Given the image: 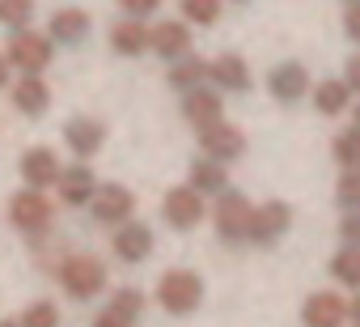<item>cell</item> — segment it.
<instances>
[{
	"instance_id": "1",
	"label": "cell",
	"mask_w": 360,
	"mask_h": 327,
	"mask_svg": "<svg viewBox=\"0 0 360 327\" xmlns=\"http://www.w3.org/2000/svg\"><path fill=\"white\" fill-rule=\"evenodd\" d=\"M56 276H60L64 293L77 297V302H89V297H98V293L106 289V268H102V259H94V255H68Z\"/></svg>"
},
{
	"instance_id": "28",
	"label": "cell",
	"mask_w": 360,
	"mask_h": 327,
	"mask_svg": "<svg viewBox=\"0 0 360 327\" xmlns=\"http://www.w3.org/2000/svg\"><path fill=\"white\" fill-rule=\"evenodd\" d=\"M34 18V0H0V22L9 30H30Z\"/></svg>"
},
{
	"instance_id": "12",
	"label": "cell",
	"mask_w": 360,
	"mask_h": 327,
	"mask_svg": "<svg viewBox=\"0 0 360 327\" xmlns=\"http://www.w3.org/2000/svg\"><path fill=\"white\" fill-rule=\"evenodd\" d=\"M288 226H292V209H288L284 200H271V204H263V209L250 213V234H246V238H255V242H276Z\"/></svg>"
},
{
	"instance_id": "27",
	"label": "cell",
	"mask_w": 360,
	"mask_h": 327,
	"mask_svg": "<svg viewBox=\"0 0 360 327\" xmlns=\"http://www.w3.org/2000/svg\"><path fill=\"white\" fill-rule=\"evenodd\" d=\"M330 272H335V280L360 289V247H343V251L330 259Z\"/></svg>"
},
{
	"instance_id": "9",
	"label": "cell",
	"mask_w": 360,
	"mask_h": 327,
	"mask_svg": "<svg viewBox=\"0 0 360 327\" xmlns=\"http://www.w3.org/2000/svg\"><path fill=\"white\" fill-rule=\"evenodd\" d=\"M148 51H157L169 64L191 56V30H187V22H161V26H153L148 30Z\"/></svg>"
},
{
	"instance_id": "24",
	"label": "cell",
	"mask_w": 360,
	"mask_h": 327,
	"mask_svg": "<svg viewBox=\"0 0 360 327\" xmlns=\"http://www.w3.org/2000/svg\"><path fill=\"white\" fill-rule=\"evenodd\" d=\"M352 90L343 85V81H322L318 90H314V106L322 111V115H339V111H347L352 102Z\"/></svg>"
},
{
	"instance_id": "20",
	"label": "cell",
	"mask_w": 360,
	"mask_h": 327,
	"mask_svg": "<svg viewBox=\"0 0 360 327\" xmlns=\"http://www.w3.org/2000/svg\"><path fill=\"white\" fill-rule=\"evenodd\" d=\"M13 106H18L22 115L39 119V115L51 106V90H47V81H43V77H18V85H13Z\"/></svg>"
},
{
	"instance_id": "31",
	"label": "cell",
	"mask_w": 360,
	"mask_h": 327,
	"mask_svg": "<svg viewBox=\"0 0 360 327\" xmlns=\"http://www.w3.org/2000/svg\"><path fill=\"white\" fill-rule=\"evenodd\" d=\"M335 196H339V204H343L347 213H360V171H347V175L339 179Z\"/></svg>"
},
{
	"instance_id": "17",
	"label": "cell",
	"mask_w": 360,
	"mask_h": 327,
	"mask_svg": "<svg viewBox=\"0 0 360 327\" xmlns=\"http://www.w3.org/2000/svg\"><path fill=\"white\" fill-rule=\"evenodd\" d=\"M183 115L195 123V128H208V123H221L225 119V102H221V94L217 90H187V98H183Z\"/></svg>"
},
{
	"instance_id": "30",
	"label": "cell",
	"mask_w": 360,
	"mask_h": 327,
	"mask_svg": "<svg viewBox=\"0 0 360 327\" xmlns=\"http://www.w3.org/2000/svg\"><path fill=\"white\" fill-rule=\"evenodd\" d=\"M22 327H60V310L51 302H30L22 310Z\"/></svg>"
},
{
	"instance_id": "14",
	"label": "cell",
	"mask_w": 360,
	"mask_h": 327,
	"mask_svg": "<svg viewBox=\"0 0 360 327\" xmlns=\"http://www.w3.org/2000/svg\"><path fill=\"white\" fill-rule=\"evenodd\" d=\"M115 255L123 259V264H140V259H148V251H153V230L144 226V221H123L119 230H115Z\"/></svg>"
},
{
	"instance_id": "3",
	"label": "cell",
	"mask_w": 360,
	"mask_h": 327,
	"mask_svg": "<svg viewBox=\"0 0 360 327\" xmlns=\"http://www.w3.org/2000/svg\"><path fill=\"white\" fill-rule=\"evenodd\" d=\"M157 302H161L169 314H191V310L204 302V280H200L195 272H187V268H174V272L161 276Z\"/></svg>"
},
{
	"instance_id": "6",
	"label": "cell",
	"mask_w": 360,
	"mask_h": 327,
	"mask_svg": "<svg viewBox=\"0 0 360 327\" xmlns=\"http://www.w3.org/2000/svg\"><path fill=\"white\" fill-rule=\"evenodd\" d=\"M200 144H204V157L208 161H233V157H242V149H246V136L233 128V123H208V128H200Z\"/></svg>"
},
{
	"instance_id": "10",
	"label": "cell",
	"mask_w": 360,
	"mask_h": 327,
	"mask_svg": "<svg viewBox=\"0 0 360 327\" xmlns=\"http://www.w3.org/2000/svg\"><path fill=\"white\" fill-rule=\"evenodd\" d=\"M64 140H68V149L85 161V157H94V153L102 149V140H106V123L94 119V115H77V119L64 123Z\"/></svg>"
},
{
	"instance_id": "32",
	"label": "cell",
	"mask_w": 360,
	"mask_h": 327,
	"mask_svg": "<svg viewBox=\"0 0 360 327\" xmlns=\"http://www.w3.org/2000/svg\"><path fill=\"white\" fill-rule=\"evenodd\" d=\"M115 5H119L131 22H140V18H148V13H157V9H161V0H115Z\"/></svg>"
},
{
	"instance_id": "36",
	"label": "cell",
	"mask_w": 360,
	"mask_h": 327,
	"mask_svg": "<svg viewBox=\"0 0 360 327\" xmlns=\"http://www.w3.org/2000/svg\"><path fill=\"white\" fill-rule=\"evenodd\" d=\"M94 327H127V323H123V319H115V314H106V310H102V314H98V319H94Z\"/></svg>"
},
{
	"instance_id": "15",
	"label": "cell",
	"mask_w": 360,
	"mask_h": 327,
	"mask_svg": "<svg viewBox=\"0 0 360 327\" xmlns=\"http://www.w3.org/2000/svg\"><path fill=\"white\" fill-rule=\"evenodd\" d=\"M56 187H60V200L64 204H89L94 192H98V179H94V171L85 166V161H77V166H64L60 171Z\"/></svg>"
},
{
	"instance_id": "11",
	"label": "cell",
	"mask_w": 360,
	"mask_h": 327,
	"mask_svg": "<svg viewBox=\"0 0 360 327\" xmlns=\"http://www.w3.org/2000/svg\"><path fill=\"white\" fill-rule=\"evenodd\" d=\"M60 171H64V166H60V157H56L51 149H43V144L22 153V179H26V187H30V192L51 187V183L60 179Z\"/></svg>"
},
{
	"instance_id": "42",
	"label": "cell",
	"mask_w": 360,
	"mask_h": 327,
	"mask_svg": "<svg viewBox=\"0 0 360 327\" xmlns=\"http://www.w3.org/2000/svg\"><path fill=\"white\" fill-rule=\"evenodd\" d=\"M238 5H242V0H238Z\"/></svg>"
},
{
	"instance_id": "21",
	"label": "cell",
	"mask_w": 360,
	"mask_h": 327,
	"mask_svg": "<svg viewBox=\"0 0 360 327\" xmlns=\"http://www.w3.org/2000/svg\"><path fill=\"white\" fill-rule=\"evenodd\" d=\"M110 47L119 51V56H144L148 51V26L144 22H119L115 30H110Z\"/></svg>"
},
{
	"instance_id": "22",
	"label": "cell",
	"mask_w": 360,
	"mask_h": 327,
	"mask_svg": "<svg viewBox=\"0 0 360 327\" xmlns=\"http://www.w3.org/2000/svg\"><path fill=\"white\" fill-rule=\"evenodd\" d=\"M204 77H208V64H204L200 56H183V60L169 64V85L183 90V94H187V90H200Z\"/></svg>"
},
{
	"instance_id": "37",
	"label": "cell",
	"mask_w": 360,
	"mask_h": 327,
	"mask_svg": "<svg viewBox=\"0 0 360 327\" xmlns=\"http://www.w3.org/2000/svg\"><path fill=\"white\" fill-rule=\"evenodd\" d=\"M9 85V64H5V56H0V90Z\"/></svg>"
},
{
	"instance_id": "33",
	"label": "cell",
	"mask_w": 360,
	"mask_h": 327,
	"mask_svg": "<svg viewBox=\"0 0 360 327\" xmlns=\"http://www.w3.org/2000/svg\"><path fill=\"white\" fill-rule=\"evenodd\" d=\"M343 30H347V39H352V43H360V0H356V5H347Z\"/></svg>"
},
{
	"instance_id": "35",
	"label": "cell",
	"mask_w": 360,
	"mask_h": 327,
	"mask_svg": "<svg viewBox=\"0 0 360 327\" xmlns=\"http://www.w3.org/2000/svg\"><path fill=\"white\" fill-rule=\"evenodd\" d=\"M343 73H347V77H343V85H347V90H356V94H360V56H352V60H347V68H343Z\"/></svg>"
},
{
	"instance_id": "16",
	"label": "cell",
	"mask_w": 360,
	"mask_h": 327,
	"mask_svg": "<svg viewBox=\"0 0 360 327\" xmlns=\"http://www.w3.org/2000/svg\"><path fill=\"white\" fill-rule=\"evenodd\" d=\"M89 13L85 9H60V13H51V22H47V39L51 43H64V47H77L81 39H89Z\"/></svg>"
},
{
	"instance_id": "13",
	"label": "cell",
	"mask_w": 360,
	"mask_h": 327,
	"mask_svg": "<svg viewBox=\"0 0 360 327\" xmlns=\"http://www.w3.org/2000/svg\"><path fill=\"white\" fill-rule=\"evenodd\" d=\"M267 90H271L280 102H297V98H305V90H309V73H305V64H297V60L276 64V68L267 73Z\"/></svg>"
},
{
	"instance_id": "18",
	"label": "cell",
	"mask_w": 360,
	"mask_h": 327,
	"mask_svg": "<svg viewBox=\"0 0 360 327\" xmlns=\"http://www.w3.org/2000/svg\"><path fill=\"white\" fill-rule=\"evenodd\" d=\"M208 77H212L221 90H233V94H246V90H250V68H246V60L233 56V51L217 56V60L208 64Z\"/></svg>"
},
{
	"instance_id": "40",
	"label": "cell",
	"mask_w": 360,
	"mask_h": 327,
	"mask_svg": "<svg viewBox=\"0 0 360 327\" xmlns=\"http://www.w3.org/2000/svg\"><path fill=\"white\" fill-rule=\"evenodd\" d=\"M0 327H22V323H13V319H5V323H0Z\"/></svg>"
},
{
	"instance_id": "41",
	"label": "cell",
	"mask_w": 360,
	"mask_h": 327,
	"mask_svg": "<svg viewBox=\"0 0 360 327\" xmlns=\"http://www.w3.org/2000/svg\"><path fill=\"white\" fill-rule=\"evenodd\" d=\"M347 5H356V0H347Z\"/></svg>"
},
{
	"instance_id": "4",
	"label": "cell",
	"mask_w": 360,
	"mask_h": 327,
	"mask_svg": "<svg viewBox=\"0 0 360 327\" xmlns=\"http://www.w3.org/2000/svg\"><path fill=\"white\" fill-rule=\"evenodd\" d=\"M51 200L43 196V192H18L13 200H9V221L22 230V234H43L47 226H51Z\"/></svg>"
},
{
	"instance_id": "23",
	"label": "cell",
	"mask_w": 360,
	"mask_h": 327,
	"mask_svg": "<svg viewBox=\"0 0 360 327\" xmlns=\"http://www.w3.org/2000/svg\"><path fill=\"white\" fill-rule=\"evenodd\" d=\"M191 192H225V166L221 161H208V157H195L191 161Z\"/></svg>"
},
{
	"instance_id": "34",
	"label": "cell",
	"mask_w": 360,
	"mask_h": 327,
	"mask_svg": "<svg viewBox=\"0 0 360 327\" xmlns=\"http://www.w3.org/2000/svg\"><path fill=\"white\" fill-rule=\"evenodd\" d=\"M339 230H343V242H352V247H360V213H347Z\"/></svg>"
},
{
	"instance_id": "7",
	"label": "cell",
	"mask_w": 360,
	"mask_h": 327,
	"mask_svg": "<svg viewBox=\"0 0 360 327\" xmlns=\"http://www.w3.org/2000/svg\"><path fill=\"white\" fill-rule=\"evenodd\" d=\"M89 209H94V217H98L102 226H123V221H131V213H136V196H131L127 187H119V183H106V187L94 192Z\"/></svg>"
},
{
	"instance_id": "39",
	"label": "cell",
	"mask_w": 360,
	"mask_h": 327,
	"mask_svg": "<svg viewBox=\"0 0 360 327\" xmlns=\"http://www.w3.org/2000/svg\"><path fill=\"white\" fill-rule=\"evenodd\" d=\"M352 115H356V132H360V102H356V106H352Z\"/></svg>"
},
{
	"instance_id": "25",
	"label": "cell",
	"mask_w": 360,
	"mask_h": 327,
	"mask_svg": "<svg viewBox=\"0 0 360 327\" xmlns=\"http://www.w3.org/2000/svg\"><path fill=\"white\" fill-rule=\"evenodd\" d=\"M140 310H144V293L140 289H119L115 297H110V306H106V314H115V319H123L127 327L140 319Z\"/></svg>"
},
{
	"instance_id": "2",
	"label": "cell",
	"mask_w": 360,
	"mask_h": 327,
	"mask_svg": "<svg viewBox=\"0 0 360 327\" xmlns=\"http://www.w3.org/2000/svg\"><path fill=\"white\" fill-rule=\"evenodd\" d=\"M5 64L26 73V77H39L51 64V39L39 35V30H13L9 47H5Z\"/></svg>"
},
{
	"instance_id": "5",
	"label": "cell",
	"mask_w": 360,
	"mask_h": 327,
	"mask_svg": "<svg viewBox=\"0 0 360 327\" xmlns=\"http://www.w3.org/2000/svg\"><path fill=\"white\" fill-rule=\"evenodd\" d=\"M250 200L242 196V192H221V200H217V234L225 238V242H242L246 234H250Z\"/></svg>"
},
{
	"instance_id": "8",
	"label": "cell",
	"mask_w": 360,
	"mask_h": 327,
	"mask_svg": "<svg viewBox=\"0 0 360 327\" xmlns=\"http://www.w3.org/2000/svg\"><path fill=\"white\" fill-rule=\"evenodd\" d=\"M161 217L174 226V230H195L204 221V196L191 192V187H174L161 204Z\"/></svg>"
},
{
	"instance_id": "29",
	"label": "cell",
	"mask_w": 360,
	"mask_h": 327,
	"mask_svg": "<svg viewBox=\"0 0 360 327\" xmlns=\"http://www.w3.org/2000/svg\"><path fill=\"white\" fill-rule=\"evenodd\" d=\"M183 18L195 26H212L221 18V0H183Z\"/></svg>"
},
{
	"instance_id": "19",
	"label": "cell",
	"mask_w": 360,
	"mask_h": 327,
	"mask_svg": "<svg viewBox=\"0 0 360 327\" xmlns=\"http://www.w3.org/2000/svg\"><path fill=\"white\" fill-rule=\"evenodd\" d=\"M347 319V302L339 297V293H314L309 302H305V327H339Z\"/></svg>"
},
{
	"instance_id": "26",
	"label": "cell",
	"mask_w": 360,
	"mask_h": 327,
	"mask_svg": "<svg viewBox=\"0 0 360 327\" xmlns=\"http://www.w3.org/2000/svg\"><path fill=\"white\" fill-rule=\"evenodd\" d=\"M330 153H335V161H339V166H347V171H360V132H356V128L339 132V136H335V144H330Z\"/></svg>"
},
{
	"instance_id": "38",
	"label": "cell",
	"mask_w": 360,
	"mask_h": 327,
	"mask_svg": "<svg viewBox=\"0 0 360 327\" xmlns=\"http://www.w3.org/2000/svg\"><path fill=\"white\" fill-rule=\"evenodd\" d=\"M347 314H352V319H356V323H360V293H356V302H352V306H347Z\"/></svg>"
}]
</instances>
